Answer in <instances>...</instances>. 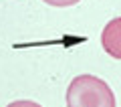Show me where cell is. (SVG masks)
Here are the masks:
<instances>
[{"mask_svg": "<svg viewBox=\"0 0 121 107\" xmlns=\"http://www.w3.org/2000/svg\"><path fill=\"white\" fill-rule=\"evenodd\" d=\"M67 107H117L113 89L95 75H79L67 89Z\"/></svg>", "mask_w": 121, "mask_h": 107, "instance_id": "obj_1", "label": "cell"}, {"mask_svg": "<svg viewBox=\"0 0 121 107\" xmlns=\"http://www.w3.org/2000/svg\"><path fill=\"white\" fill-rule=\"evenodd\" d=\"M101 45L109 57L121 61V16L113 18L105 24L103 32H101Z\"/></svg>", "mask_w": 121, "mask_h": 107, "instance_id": "obj_2", "label": "cell"}, {"mask_svg": "<svg viewBox=\"0 0 121 107\" xmlns=\"http://www.w3.org/2000/svg\"><path fill=\"white\" fill-rule=\"evenodd\" d=\"M43 2H47L48 6H56V8H67V6H73L81 0H43Z\"/></svg>", "mask_w": 121, "mask_h": 107, "instance_id": "obj_3", "label": "cell"}, {"mask_svg": "<svg viewBox=\"0 0 121 107\" xmlns=\"http://www.w3.org/2000/svg\"><path fill=\"white\" fill-rule=\"evenodd\" d=\"M6 107H43V105H40V103H36V101L22 99V101H12V103H8Z\"/></svg>", "mask_w": 121, "mask_h": 107, "instance_id": "obj_4", "label": "cell"}]
</instances>
